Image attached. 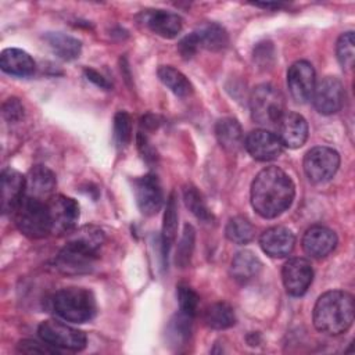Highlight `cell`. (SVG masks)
<instances>
[{"instance_id": "cell-11", "label": "cell", "mask_w": 355, "mask_h": 355, "mask_svg": "<svg viewBox=\"0 0 355 355\" xmlns=\"http://www.w3.org/2000/svg\"><path fill=\"white\" fill-rule=\"evenodd\" d=\"M133 191L137 207L143 215H155L164 204V191L159 179L154 173H147L135 179Z\"/></svg>"}, {"instance_id": "cell-38", "label": "cell", "mask_w": 355, "mask_h": 355, "mask_svg": "<svg viewBox=\"0 0 355 355\" xmlns=\"http://www.w3.org/2000/svg\"><path fill=\"white\" fill-rule=\"evenodd\" d=\"M3 116L8 122H18L24 116V105L17 97H10L3 104Z\"/></svg>"}, {"instance_id": "cell-28", "label": "cell", "mask_w": 355, "mask_h": 355, "mask_svg": "<svg viewBox=\"0 0 355 355\" xmlns=\"http://www.w3.org/2000/svg\"><path fill=\"white\" fill-rule=\"evenodd\" d=\"M201 49H207L211 51L222 50L229 43L227 32L223 26L218 24H207L201 26L198 31H196Z\"/></svg>"}, {"instance_id": "cell-3", "label": "cell", "mask_w": 355, "mask_h": 355, "mask_svg": "<svg viewBox=\"0 0 355 355\" xmlns=\"http://www.w3.org/2000/svg\"><path fill=\"white\" fill-rule=\"evenodd\" d=\"M354 297L343 290H331L322 294L313 308V324L326 334L345 333L354 322Z\"/></svg>"}, {"instance_id": "cell-4", "label": "cell", "mask_w": 355, "mask_h": 355, "mask_svg": "<svg viewBox=\"0 0 355 355\" xmlns=\"http://www.w3.org/2000/svg\"><path fill=\"white\" fill-rule=\"evenodd\" d=\"M55 313L67 322L85 323L96 315V298L90 290L82 287H67L58 290L53 297Z\"/></svg>"}, {"instance_id": "cell-31", "label": "cell", "mask_w": 355, "mask_h": 355, "mask_svg": "<svg viewBox=\"0 0 355 355\" xmlns=\"http://www.w3.org/2000/svg\"><path fill=\"white\" fill-rule=\"evenodd\" d=\"M184 204L191 211L193 215H196L200 220L209 222L212 219V214L208 209L201 193L194 186H187L183 193Z\"/></svg>"}, {"instance_id": "cell-26", "label": "cell", "mask_w": 355, "mask_h": 355, "mask_svg": "<svg viewBox=\"0 0 355 355\" xmlns=\"http://www.w3.org/2000/svg\"><path fill=\"white\" fill-rule=\"evenodd\" d=\"M178 232V202L175 193H171L166 201V208L164 214V223H162V248L164 257H168L169 248L172 247Z\"/></svg>"}, {"instance_id": "cell-7", "label": "cell", "mask_w": 355, "mask_h": 355, "mask_svg": "<svg viewBox=\"0 0 355 355\" xmlns=\"http://www.w3.org/2000/svg\"><path fill=\"white\" fill-rule=\"evenodd\" d=\"M39 337L43 343H47L55 348L82 351L86 347V334L78 329H73L58 320H44L37 329Z\"/></svg>"}, {"instance_id": "cell-10", "label": "cell", "mask_w": 355, "mask_h": 355, "mask_svg": "<svg viewBox=\"0 0 355 355\" xmlns=\"http://www.w3.org/2000/svg\"><path fill=\"white\" fill-rule=\"evenodd\" d=\"M344 86L336 76H326L315 85L311 100L318 112L331 115L341 110L344 104Z\"/></svg>"}, {"instance_id": "cell-41", "label": "cell", "mask_w": 355, "mask_h": 355, "mask_svg": "<svg viewBox=\"0 0 355 355\" xmlns=\"http://www.w3.org/2000/svg\"><path fill=\"white\" fill-rule=\"evenodd\" d=\"M255 7H261V8H266V10H276L280 8L282 4L279 3H254Z\"/></svg>"}, {"instance_id": "cell-5", "label": "cell", "mask_w": 355, "mask_h": 355, "mask_svg": "<svg viewBox=\"0 0 355 355\" xmlns=\"http://www.w3.org/2000/svg\"><path fill=\"white\" fill-rule=\"evenodd\" d=\"M14 220L18 230L29 239H42L51 233L46 201L25 196L15 208Z\"/></svg>"}, {"instance_id": "cell-32", "label": "cell", "mask_w": 355, "mask_h": 355, "mask_svg": "<svg viewBox=\"0 0 355 355\" xmlns=\"http://www.w3.org/2000/svg\"><path fill=\"white\" fill-rule=\"evenodd\" d=\"M336 53H337V60L343 69H351L354 65V58H355V37L354 32H345L343 33L336 46Z\"/></svg>"}, {"instance_id": "cell-23", "label": "cell", "mask_w": 355, "mask_h": 355, "mask_svg": "<svg viewBox=\"0 0 355 355\" xmlns=\"http://www.w3.org/2000/svg\"><path fill=\"white\" fill-rule=\"evenodd\" d=\"M44 40L53 53L65 61L75 60L82 50V44L78 39L62 32H49L44 35Z\"/></svg>"}, {"instance_id": "cell-19", "label": "cell", "mask_w": 355, "mask_h": 355, "mask_svg": "<svg viewBox=\"0 0 355 355\" xmlns=\"http://www.w3.org/2000/svg\"><path fill=\"white\" fill-rule=\"evenodd\" d=\"M57 179L53 171L44 165H35L26 176L25 196L47 201L51 196H54L53 193Z\"/></svg>"}, {"instance_id": "cell-14", "label": "cell", "mask_w": 355, "mask_h": 355, "mask_svg": "<svg viewBox=\"0 0 355 355\" xmlns=\"http://www.w3.org/2000/svg\"><path fill=\"white\" fill-rule=\"evenodd\" d=\"M244 146L248 154L257 161L276 159L283 151V144L277 135L266 129H257L250 132L245 137Z\"/></svg>"}, {"instance_id": "cell-34", "label": "cell", "mask_w": 355, "mask_h": 355, "mask_svg": "<svg viewBox=\"0 0 355 355\" xmlns=\"http://www.w3.org/2000/svg\"><path fill=\"white\" fill-rule=\"evenodd\" d=\"M114 139L119 147H126L132 140V118L126 111H118L114 116Z\"/></svg>"}, {"instance_id": "cell-16", "label": "cell", "mask_w": 355, "mask_h": 355, "mask_svg": "<svg viewBox=\"0 0 355 355\" xmlns=\"http://www.w3.org/2000/svg\"><path fill=\"white\" fill-rule=\"evenodd\" d=\"M26 178L18 171L7 168L1 172V212L12 214L25 197Z\"/></svg>"}, {"instance_id": "cell-12", "label": "cell", "mask_w": 355, "mask_h": 355, "mask_svg": "<svg viewBox=\"0 0 355 355\" xmlns=\"http://www.w3.org/2000/svg\"><path fill=\"white\" fill-rule=\"evenodd\" d=\"M313 279V269L308 259L293 258L282 269V280L286 291L293 297H301L306 293Z\"/></svg>"}, {"instance_id": "cell-20", "label": "cell", "mask_w": 355, "mask_h": 355, "mask_svg": "<svg viewBox=\"0 0 355 355\" xmlns=\"http://www.w3.org/2000/svg\"><path fill=\"white\" fill-rule=\"evenodd\" d=\"M144 22L151 32L165 39L178 36L183 25V21L178 14L165 10H151L146 12Z\"/></svg>"}, {"instance_id": "cell-6", "label": "cell", "mask_w": 355, "mask_h": 355, "mask_svg": "<svg viewBox=\"0 0 355 355\" xmlns=\"http://www.w3.org/2000/svg\"><path fill=\"white\" fill-rule=\"evenodd\" d=\"M250 110L257 123L263 126L275 125L284 114V97L273 85H258L251 93Z\"/></svg>"}, {"instance_id": "cell-9", "label": "cell", "mask_w": 355, "mask_h": 355, "mask_svg": "<svg viewBox=\"0 0 355 355\" xmlns=\"http://www.w3.org/2000/svg\"><path fill=\"white\" fill-rule=\"evenodd\" d=\"M51 233L61 236L73 232L79 219L78 202L67 196H51L47 201Z\"/></svg>"}, {"instance_id": "cell-39", "label": "cell", "mask_w": 355, "mask_h": 355, "mask_svg": "<svg viewBox=\"0 0 355 355\" xmlns=\"http://www.w3.org/2000/svg\"><path fill=\"white\" fill-rule=\"evenodd\" d=\"M137 147L143 155V158L147 161V162H151V161H155L157 159V153L155 150L151 147V144L148 143L147 137L143 135V133H139L137 135Z\"/></svg>"}, {"instance_id": "cell-2", "label": "cell", "mask_w": 355, "mask_h": 355, "mask_svg": "<svg viewBox=\"0 0 355 355\" xmlns=\"http://www.w3.org/2000/svg\"><path fill=\"white\" fill-rule=\"evenodd\" d=\"M104 240L105 236L100 227L93 225L80 227L58 252L55 258V268L68 276L90 273Z\"/></svg>"}, {"instance_id": "cell-24", "label": "cell", "mask_w": 355, "mask_h": 355, "mask_svg": "<svg viewBox=\"0 0 355 355\" xmlns=\"http://www.w3.org/2000/svg\"><path fill=\"white\" fill-rule=\"evenodd\" d=\"M261 268H262V263L259 258L251 251L244 250L234 255V258L232 259L230 270H232V276L237 282L245 283L254 279L255 276H258Z\"/></svg>"}, {"instance_id": "cell-30", "label": "cell", "mask_w": 355, "mask_h": 355, "mask_svg": "<svg viewBox=\"0 0 355 355\" xmlns=\"http://www.w3.org/2000/svg\"><path fill=\"white\" fill-rule=\"evenodd\" d=\"M191 320H193V318L183 312L176 313L171 319L168 329H166V336L172 344L180 345L189 340V337L191 334Z\"/></svg>"}, {"instance_id": "cell-36", "label": "cell", "mask_w": 355, "mask_h": 355, "mask_svg": "<svg viewBox=\"0 0 355 355\" xmlns=\"http://www.w3.org/2000/svg\"><path fill=\"white\" fill-rule=\"evenodd\" d=\"M17 351L22 354H60V349L44 343L40 344L33 340H21L17 344Z\"/></svg>"}, {"instance_id": "cell-22", "label": "cell", "mask_w": 355, "mask_h": 355, "mask_svg": "<svg viewBox=\"0 0 355 355\" xmlns=\"http://www.w3.org/2000/svg\"><path fill=\"white\" fill-rule=\"evenodd\" d=\"M215 136L222 148L226 151H236L243 140L241 125L236 118H222L215 125Z\"/></svg>"}, {"instance_id": "cell-37", "label": "cell", "mask_w": 355, "mask_h": 355, "mask_svg": "<svg viewBox=\"0 0 355 355\" xmlns=\"http://www.w3.org/2000/svg\"><path fill=\"white\" fill-rule=\"evenodd\" d=\"M200 49H201V46H200V40H198V36L196 32H191L190 35L184 36L178 44V50L184 60L194 57Z\"/></svg>"}, {"instance_id": "cell-35", "label": "cell", "mask_w": 355, "mask_h": 355, "mask_svg": "<svg viewBox=\"0 0 355 355\" xmlns=\"http://www.w3.org/2000/svg\"><path fill=\"white\" fill-rule=\"evenodd\" d=\"M176 295H178V302L180 312L194 318L197 311H198V294L187 284H179L176 287Z\"/></svg>"}, {"instance_id": "cell-8", "label": "cell", "mask_w": 355, "mask_h": 355, "mask_svg": "<svg viewBox=\"0 0 355 355\" xmlns=\"http://www.w3.org/2000/svg\"><path fill=\"white\" fill-rule=\"evenodd\" d=\"M340 166V155L336 150L324 146L311 148L304 157V171L313 183L330 180Z\"/></svg>"}, {"instance_id": "cell-33", "label": "cell", "mask_w": 355, "mask_h": 355, "mask_svg": "<svg viewBox=\"0 0 355 355\" xmlns=\"http://www.w3.org/2000/svg\"><path fill=\"white\" fill-rule=\"evenodd\" d=\"M194 239H196L194 227L191 225H184L183 234L176 250V263L180 268H186L190 263L191 254L194 250Z\"/></svg>"}, {"instance_id": "cell-1", "label": "cell", "mask_w": 355, "mask_h": 355, "mask_svg": "<svg viewBox=\"0 0 355 355\" xmlns=\"http://www.w3.org/2000/svg\"><path fill=\"white\" fill-rule=\"evenodd\" d=\"M295 194L291 178L277 166L262 169L251 184V204L258 215L272 219L290 208Z\"/></svg>"}, {"instance_id": "cell-25", "label": "cell", "mask_w": 355, "mask_h": 355, "mask_svg": "<svg viewBox=\"0 0 355 355\" xmlns=\"http://www.w3.org/2000/svg\"><path fill=\"white\" fill-rule=\"evenodd\" d=\"M159 80L178 97H187L193 93L191 82L176 68L171 65H162L158 68Z\"/></svg>"}, {"instance_id": "cell-27", "label": "cell", "mask_w": 355, "mask_h": 355, "mask_svg": "<svg viewBox=\"0 0 355 355\" xmlns=\"http://www.w3.org/2000/svg\"><path fill=\"white\" fill-rule=\"evenodd\" d=\"M204 320L211 329L225 330L236 323V315L229 304L215 302L207 308L204 313Z\"/></svg>"}, {"instance_id": "cell-21", "label": "cell", "mask_w": 355, "mask_h": 355, "mask_svg": "<svg viewBox=\"0 0 355 355\" xmlns=\"http://www.w3.org/2000/svg\"><path fill=\"white\" fill-rule=\"evenodd\" d=\"M1 69L14 76H31L35 72L33 58L21 49H6L0 55Z\"/></svg>"}, {"instance_id": "cell-40", "label": "cell", "mask_w": 355, "mask_h": 355, "mask_svg": "<svg viewBox=\"0 0 355 355\" xmlns=\"http://www.w3.org/2000/svg\"><path fill=\"white\" fill-rule=\"evenodd\" d=\"M85 73H86L87 79L92 80L93 83H96L97 86H100V87H103V89H107V90L111 87V85L107 82V79L103 78L97 71H94V69H86Z\"/></svg>"}, {"instance_id": "cell-15", "label": "cell", "mask_w": 355, "mask_h": 355, "mask_svg": "<svg viewBox=\"0 0 355 355\" xmlns=\"http://www.w3.org/2000/svg\"><path fill=\"white\" fill-rule=\"evenodd\" d=\"M276 128L279 140L288 148H300L308 139V123L305 118L297 112L284 111L276 122Z\"/></svg>"}, {"instance_id": "cell-18", "label": "cell", "mask_w": 355, "mask_h": 355, "mask_svg": "<svg viewBox=\"0 0 355 355\" xmlns=\"http://www.w3.org/2000/svg\"><path fill=\"white\" fill-rule=\"evenodd\" d=\"M295 244L293 232L284 226H273L266 229L259 237V245L265 254L272 258L287 257Z\"/></svg>"}, {"instance_id": "cell-29", "label": "cell", "mask_w": 355, "mask_h": 355, "mask_svg": "<svg viewBox=\"0 0 355 355\" xmlns=\"http://www.w3.org/2000/svg\"><path fill=\"white\" fill-rule=\"evenodd\" d=\"M254 226L245 216H233L225 227L226 237L236 244H247L254 237Z\"/></svg>"}, {"instance_id": "cell-17", "label": "cell", "mask_w": 355, "mask_h": 355, "mask_svg": "<svg viewBox=\"0 0 355 355\" xmlns=\"http://www.w3.org/2000/svg\"><path fill=\"white\" fill-rule=\"evenodd\" d=\"M337 245L336 233L326 226H312L309 227L302 237V250L306 255L312 258H324L327 257Z\"/></svg>"}, {"instance_id": "cell-13", "label": "cell", "mask_w": 355, "mask_h": 355, "mask_svg": "<svg viewBox=\"0 0 355 355\" xmlns=\"http://www.w3.org/2000/svg\"><path fill=\"white\" fill-rule=\"evenodd\" d=\"M315 85V69L311 62L300 60L290 65L287 71V86L291 97L297 103L308 101L312 96Z\"/></svg>"}]
</instances>
